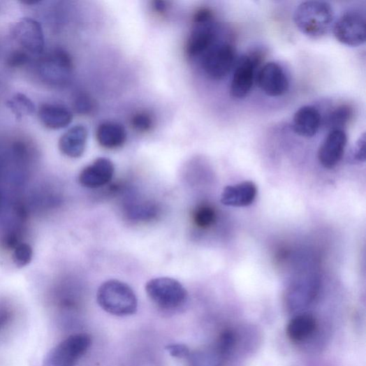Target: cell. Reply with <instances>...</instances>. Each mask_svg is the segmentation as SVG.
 Here are the masks:
<instances>
[{
    "instance_id": "cell-1",
    "label": "cell",
    "mask_w": 366,
    "mask_h": 366,
    "mask_svg": "<svg viewBox=\"0 0 366 366\" xmlns=\"http://www.w3.org/2000/svg\"><path fill=\"white\" fill-rule=\"evenodd\" d=\"M335 13L332 6L323 1L303 2L296 8L293 20L305 36L320 38L325 36L333 24Z\"/></svg>"
},
{
    "instance_id": "cell-2",
    "label": "cell",
    "mask_w": 366,
    "mask_h": 366,
    "mask_svg": "<svg viewBox=\"0 0 366 366\" xmlns=\"http://www.w3.org/2000/svg\"><path fill=\"white\" fill-rule=\"evenodd\" d=\"M97 301L105 312L116 316H131L138 310V299L133 290L117 280H109L99 287Z\"/></svg>"
},
{
    "instance_id": "cell-3",
    "label": "cell",
    "mask_w": 366,
    "mask_h": 366,
    "mask_svg": "<svg viewBox=\"0 0 366 366\" xmlns=\"http://www.w3.org/2000/svg\"><path fill=\"white\" fill-rule=\"evenodd\" d=\"M194 26L187 40L186 52L192 58L202 57L218 41V27L213 12L199 9L193 17Z\"/></svg>"
},
{
    "instance_id": "cell-4",
    "label": "cell",
    "mask_w": 366,
    "mask_h": 366,
    "mask_svg": "<svg viewBox=\"0 0 366 366\" xmlns=\"http://www.w3.org/2000/svg\"><path fill=\"white\" fill-rule=\"evenodd\" d=\"M262 59L261 51L256 50L242 56L236 61L230 88L232 98L242 100L249 95Z\"/></svg>"
},
{
    "instance_id": "cell-5",
    "label": "cell",
    "mask_w": 366,
    "mask_h": 366,
    "mask_svg": "<svg viewBox=\"0 0 366 366\" xmlns=\"http://www.w3.org/2000/svg\"><path fill=\"white\" fill-rule=\"evenodd\" d=\"M91 344L92 340L88 334L72 335L47 353L43 366H75L89 349Z\"/></svg>"
},
{
    "instance_id": "cell-6",
    "label": "cell",
    "mask_w": 366,
    "mask_h": 366,
    "mask_svg": "<svg viewBox=\"0 0 366 366\" xmlns=\"http://www.w3.org/2000/svg\"><path fill=\"white\" fill-rule=\"evenodd\" d=\"M145 291L152 302L166 309L180 307L188 297L184 286L177 280L167 277L150 280L145 286Z\"/></svg>"
},
{
    "instance_id": "cell-7",
    "label": "cell",
    "mask_w": 366,
    "mask_h": 366,
    "mask_svg": "<svg viewBox=\"0 0 366 366\" xmlns=\"http://www.w3.org/2000/svg\"><path fill=\"white\" fill-rule=\"evenodd\" d=\"M236 53L228 42H217L202 56V67L210 79H224L235 67Z\"/></svg>"
},
{
    "instance_id": "cell-8",
    "label": "cell",
    "mask_w": 366,
    "mask_h": 366,
    "mask_svg": "<svg viewBox=\"0 0 366 366\" xmlns=\"http://www.w3.org/2000/svg\"><path fill=\"white\" fill-rule=\"evenodd\" d=\"M333 35L342 44L358 47L365 42V18L358 12L344 14L333 26Z\"/></svg>"
},
{
    "instance_id": "cell-9",
    "label": "cell",
    "mask_w": 366,
    "mask_h": 366,
    "mask_svg": "<svg viewBox=\"0 0 366 366\" xmlns=\"http://www.w3.org/2000/svg\"><path fill=\"white\" fill-rule=\"evenodd\" d=\"M73 61L62 48H56L45 57L41 65V73L50 82L63 85L67 82L73 72Z\"/></svg>"
},
{
    "instance_id": "cell-10",
    "label": "cell",
    "mask_w": 366,
    "mask_h": 366,
    "mask_svg": "<svg viewBox=\"0 0 366 366\" xmlns=\"http://www.w3.org/2000/svg\"><path fill=\"white\" fill-rule=\"evenodd\" d=\"M256 82L269 97H280L289 89V80L284 68L278 64L270 62L258 71Z\"/></svg>"
},
{
    "instance_id": "cell-11",
    "label": "cell",
    "mask_w": 366,
    "mask_h": 366,
    "mask_svg": "<svg viewBox=\"0 0 366 366\" xmlns=\"http://www.w3.org/2000/svg\"><path fill=\"white\" fill-rule=\"evenodd\" d=\"M13 36L27 51L41 54L45 48V37L40 22L31 18H24L16 24Z\"/></svg>"
},
{
    "instance_id": "cell-12",
    "label": "cell",
    "mask_w": 366,
    "mask_h": 366,
    "mask_svg": "<svg viewBox=\"0 0 366 366\" xmlns=\"http://www.w3.org/2000/svg\"><path fill=\"white\" fill-rule=\"evenodd\" d=\"M348 142L344 130H333L321 144L319 150V161L327 169L337 166L342 161Z\"/></svg>"
},
{
    "instance_id": "cell-13",
    "label": "cell",
    "mask_w": 366,
    "mask_h": 366,
    "mask_svg": "<svg viewBox=\"0 0 366 366\" xmlns=\"http://www.w3.org/2000/svg\"><path fill=\"white\" fill-rule=\"evenodd\" d=\"M114 172L112 162L108 159L100 158L81 171L79 182L85 188L98 189L108 184Z\"/></svg>"
},
{
    "instance_id": "cell-14",
    "label": "cell",
    "mask_w": 366,
    "mask_h": 366,
    "mask_svg": "<svg viewBox=\"0 0 366 366\" xmlns=\"http://www.w3.org/2000/svg\"><path fill=\"white\" fill-rule=\"evenodd\" d=\"M322 118L319 110L312 105L299 108L293 119V131L299 136L312 138L319 131Z\"/></svg>"
},
{
    "instance_id": "cell-15",
    "label": "cell",
    "mask_w": 366,
    "mask_h": 366,
    "mask_svg": "<svg viewBox=\"0 0 366 366\" xmlns=\"http://www.w3.org/2000/svg\"><path fill=\"white\" fill-rule=\"evenodd\" d=\"M257 187L253 182L247 181L226 187L221 195V203L230 207L251 205L256 198Z\"/></svg>"
},
{
    "instance_id": "cell-16",
    "label": "cell",
    "mask_w": 366,
    "mask_h": 366,
    "mask_svg": "<svg viewBox=\"0 0 366 366\" xmlns=\"http://www.w3.org/2000/svg\"><path fill=\"white\" fill-rule=\"evenodd\" d=\"M38 117L44 126L52 130L68 127L73 117L69 109L55 103L42 105L38 111Z\"/></svg>"
},
{
    "instance_id": "cell-17",
    "label": "cell",
    "mask_w": 366,
    "mask_h": 366,
    "mask_svg": "<svg viewBox=\"0 0 366 366\" xmlns=\"http://www.w3.org/2000/svg\"><path fill=\"white\" fill-rule=\"evenodd\" d=\"M88 132L83 126H75L61 136L59 148L65 156L78 159L84 154Z\"/></svg>"
},
{
    "instance_id": "cell-18",
    "label": "cell",
    "mask_w": 366,
    "mask_h": 366,
    "mask_svg": "<svg viewBox=\"0 0 366 366\" xmlns=\"http://www.w3.org/2000/svg\"><path fill=\"white\" fill-rule=\"evenodd\" d=\"M96 138L102 147L115 149L126 142L127 133L124 127L120 124L113 122H106L98 127Z\"/></svg>"
},
{
    "instance_id": "cell-19",
    "label": "cell",
    "mask_w": 366,
    "mask_h": 366,
    "mask_svg": "<svg viewBox=\"0 0 366 366\" xmlns=\"http://www.w3.org/2000/svg\"><path fill=\"white\" fill-rule=\"evenodd\" d=\"M316 322L309 315H300L289 323L287 333L289 339L293 342H300L307 339L316 330Z\"/></svg>"
},
{
    "instance_id": "cell-20",
    "label": "cell",
    "mask_w": 366,
    "mask_h": 366,
    "mask_svg": "<svg viewBox=\"0 0 366 366\" xmlns=\"http://www.w3.org/2000/svg\"><path fill=\"white\" fill-rule=\"evenodd\" d=\"M353 115V109L348 105L335 108L325 119L326 127L330 131L344 130Z\"/></svg>"
},
{
    "instance_id": "cell-21",
    "label": "cell",
    "mask_w": 366,
    "mask_h": 366,
    "mask_svg": "<svg viewBox=\"0 0 366 366\" xmlns=\"http://www.w3.org/2000/svg\"><path fill=\"white\" fill-rule=\"evenodd\" d=\"M193 220L196 226L207 229L214 225L217 221V212L210 205L198 206L193 213Z\"/></svg>"
},
{
    "instance_id": "cell-22",
    "label": "cell",
    "mask_w": 366,
    "mask_h": 366,
    "mask_svg": "<svg viewBox=\"0 0 366 366\" xmlns=\"http://www.w3.org/2000/svg\"><path fill=\"white\" fill-rule=\"evenodd\" d=\"M7 106L15 115L17 119L33 115L36 112L34 102L26 96L19 94L7 103Z\"/></svg>"
},
{
    "instance_id": "cell-23",
    "label": "cell",
    "mask_w": 366,
    "mask_h": 366,
    "mask_svg": "<svg viewBox=\"0 0 366 366\" xmlns=\"http://www.w3.org/2000/svg\"><path fill=\"white\" fill-rule=\"evenodd\" d=\"M34 251L27 243H20L13 252V261L17 267L23 268L32 261Z\"/></svg>"
},
{
    "instance_id": "cell-24",
    "label": "cell",
    "mask_w": 366,
    "mask_h": 366,
    "mask_svg": "<svg viewBox=\"0 0 366 366\" xmlns=\"http://www.w3.org/2000/svg\"><path fill=\"white\" fill-rule=\"evenodd\" d=\"M131 124L133 129L139 132H147L152 126H154V120L152 117L145 112H140L136 114L132 119Z\"/></svg>"
},
{
    "instance_id": "cell-25",
    "label": "cell",
    "mask_w": 366,
    "mask_h": 366,
    "mask_svg": "<svg viewBox=\"0 0 366 366\" xmlns=\"http://www.w3.org/2000/svg\"><path fill=\"white\" fill-rule=\"evenodd\" d=\"M74 107L80 114H89L94 108V103L88 96L80 94L75 101Z\"/></svg>"
},
{
    "instance_id": "cell-26",
    "label": "cell",
    "mask_w": 366,
    "mask_h": 366,
    "mask_svg": "<svg viewBox=\"0 0 366 366\" xmlns=\"http://www.w3.org/2000/svg\"><path fill=\"white\" fill-rule=\"evenodd\" d=\"M351 161L353 163H363L365 161V134L358 140L351 151Z\"/></svg>"
},
{
    "instance_id": "cell-27",
    "label": "cell",
    "mask_w": 366,
    "mask_h": 366,
    "mask_svg": "<svg viewBox=\"0 0 366 366\" xmlns=\"http://www.w3.org/2000/svg\"><path fill=\"white\" fill-rule=\"evenodd\" d=\"M169 353L177 358H186L191 355L189 348L184 344H170L166 347Z\"/></svg>"
},
{
    "instance_id": "cell-28",
    "label": "cell",
    "mask_w": 366,
    "mask_h": 366,
    "mask_svg": "<svg viewBox=\"0 0 366 366\" xmlns=\"http://www.w3.org/2000/svg\"><path fill=\"white\" fill-rule=\"evenodd\" d=\"M29 57L24 51L14 52L8 59V64L12 67H19L28 62Z\"/></svg>"
},
{
    "instance_id": "cell-29",
    "label": "cell",
    "mask_w": 366,
    "mask_h": 366,
    "mask_svg": "<svg viewBox=\"0 0 366 366\" xmlns=\"http://www.w3.org/2000/svg\"><path fill=\"white\" fill-rule=\"evenodd\" d=\"M155 10L161 14H163L168 9V5L164 1H156L154 3Z\"/></svg>"
}]
</instances>
